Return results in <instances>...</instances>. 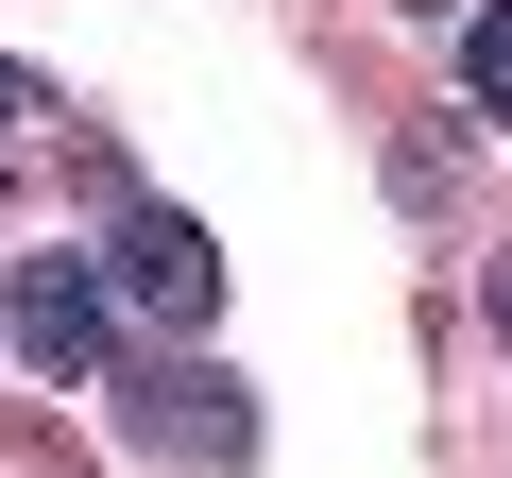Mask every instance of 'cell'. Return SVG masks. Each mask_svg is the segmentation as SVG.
I'll return each mask as SVG.
<instances>
[{"instance_id": "5", "label": "cell", "mask_w": 512, "mask_h": 478, "mask_svg": "<svg viewBox=\"0 0 512 478\" xmlns=\"http://www.w3.org/2000/svg\"><path fill=\"white\" fill-rule=\"evenodd\" d=\"M0 137H18V69H0Z\"/></svg>"}, {"instance_id": "1", "label": "cell", "mask_w": 512, "mask_h": 478, "mask_svg": "<svg viewBox=\"0 0 512 478\" xmlns=\"http://www.w3.org/2000/svg\"><path fill=\"white\" fill-rule=\"evenodd\" d=\"M0 342H18L35 376H103V342H120L103 257H18V308H0Z\"/></svg>"}, {"instance_id": "4", "label": "cell", "mask_w": 512, "mask_h": 478, "mask_svg": "<svg viewBox=\"0 0 512 478\" xmlns=\"http://www.w3.org/2000/svg\"><path fill=\"white\" fill-rule=\"evenodd\" d=\"M461 103L512 120V0H478V18H461Z\"/></svg>"}, {"instance_id": "3", "label": "cell", "mask_w": 512, "mask_h": 478, "mask_svg": "<svg viewBox=\"0 0 512 478\" xmlns=\"http://www.w3.org/2000/svg\"><path fill=\"white\" fill-rule=\"evenodd\" d=\"M137 444H171V461H256V410H239L222 359H154V376H137Z\"/></svg>"}, {"instance_id": "2", "label": "cell", "mask_w": 512, "mask_h": 478, "mask_svg": "<svg viewBox=\"0 0 512 478\" xmlns=\"http://www.w3.org/2000/svg\"><path fill=\"white\" fill-rule=\"evenodd\" d=\"M103 291H120L137 325H205V308H222V257H205V222H188V205H120Z\"/></svg>"}]
</instances>
